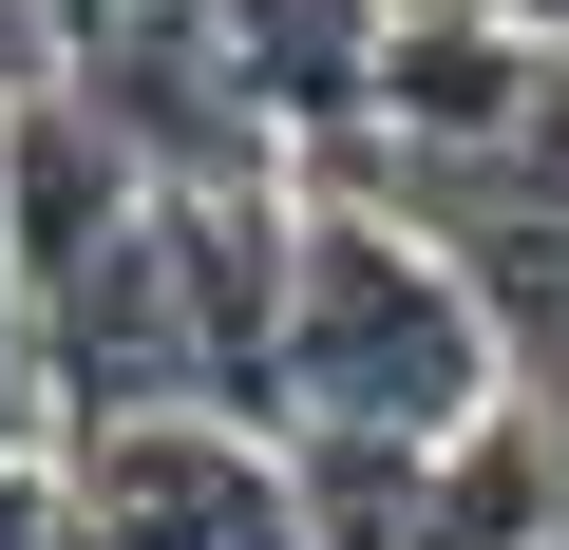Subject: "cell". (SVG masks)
<instances>
[{"label":"cell","instance_id":"6","mask_svg":"<svg viewBox=\"0 0 569 550\" xmlns=\"http://www.w3.org/2000/svg\"><path fill=\"white\" fill-rule=\"evenodd\" d=\"M0 550H77V456H0Z\"/></svg>","mask_w":569,"mask_h":550},{"label":"cell","instance_id":"4","mask_svg":"<svg viewBox=\"0 0 569 550\" xmlns=\"http://www.w3.org/2000/svg\"><path fill=\"white\" fill-rule=\"evenodd\" d=\"M247 114L284 133V171H361L380 96H399V0H228Z\"/></svg>","mask_w":569,"mask_h":550},{"label":"cell","instance_id":"5","mask_svg":"<svg viewBox=\"0 0 569 550\" xmlns=\"http://www.w3.org/2000/svg\"><path fill=\"white\" fill-rule=\"evenodd\" d=\"M20 114V96H0ZM0 456H58V380H39V304H20V247H0Z\"/></svg>","mask_w":569,"mask_h":550},{"label":"cell","instance_id":"1","mask_svg":"<svg viewBox=\"0 0 569 550\" xmlns=\"http://www.w3.org/2000/svg\"><path fill=\"white\" fill-rule=\"evenodd\" d=\"M475 418H512V323L493 286L380 209L361 171H305V266H284V437H380V456H456Z\"/></svg>","mask_w":569,"mask_h":550},{"label":"cell","instance_id":"3","mask_svg":"<svg viewBox=\"0 0 569 550\" xmlns=\"http://www.w3.org/2000/svg\"><path fill=\"white\" fill-rule=\"evenodd\" d=\"M77 550H305V474L247 418H133L77 437Z\"/></svg>","mask_w":569,"mask_h":550},{"label":"cell","instance_id":"2","mask_svg":"<svg viewBox=\"0 0 569 550\" xmlns=\"http://www.w3.org/2000/svg\"><path fill=\"white\" fill-rule=\"evenodd\" d=\"M58 96H77L152 190H305L284 133L247 114L228 0H58Z\"/></svg>","mask_w":569,"mask_h":550}]
</instances>
